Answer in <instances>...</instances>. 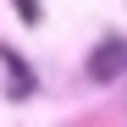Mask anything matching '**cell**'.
Instances as JSON below:
<instances>
[{
    "mask_svg": "<svg viewBox=\"0 0 127 127\" xmlns=\"http://www.w3.org/2000/svg\"><path fill=\"white\" fill-rule=\"evenodd\" d=\"M116 72H127V39H99V50L89 55V77L111 83Z\"/></svg>",
    "mask_w": 127,
    "mask_h": 127,
    "instance_id": "1",
    "label": "cell"
},
{
    "mask_svg": "<svg viewBox=\"0 0 127 127\" xmlns=\"http://www.w3.org/2000/svg\"><path fill=\"white\" fill-rule=\"evenodd\" d=\"M0 66L11 72V99H28L33 94V72H28V61L17 55V50H0Z\"/></svg>",
    "mask_w": 127,
    "mask_h": 127,
    "instance_id": "2",
    "label": "cell"
},
{
    "mask_svg": "<svg viewBox=\"0 0 127 127\" xmlns=\"http://www.w3.org/2000/svg\"><path fill=\"white\" fill-rule=\"evenodd\" d=\"M11 6H17V17H22V22H28V28L39 22V0H11Z\"/></svg>",
    "mask_w": 127,
    "mask_h": 127,
    "instance_id": "3",
    "label": "cell"
}]
</instances>
